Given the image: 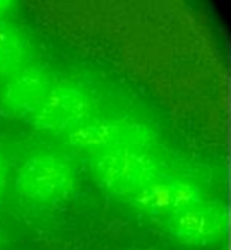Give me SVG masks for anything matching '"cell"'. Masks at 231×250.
I'll return each mask as SVG.
<instances>
[{
    "label": "cell",
    "mask_w": 231,
    "mask_h": 250,
    "mask_svg": "<svg viewBox=\"0 0 231 250\" xmlns=\"http://www.w3.org/2000/svg\"><path fill=\"white\" fill-rule=\"evenodd\" d=\"M165 173L162 162L150 150L124 149L90 157V174L95 182L125 201Z\"/></svg>",
    "instance_id": "obj_1"
},
{
    "label": "cell",
    "mask_w": 231,
    "mask_h": 250,
    "mask_svg": "<svg viewBox=\"0 0 231 250\" xmlns=\"http://www.w3.org/2000/svg\"><path fill=\"white\" fill-rule=\"evenodd\" d=\"M203 200H206L203 190L195 182L165 173L138 192L128 203L143 215L167 222Z\"/></svg>",
    "instance_id": "obj_6"
},
{
    "label": "cell",
    "mask_w": 231,
    "mask_h": 250,
    "mask_svg": "<svg viewBox=\"0 0 231 250\" xmlns=\"http://www.w3.org/2000/svg\"><path fill=\"white\" fill-rule=\"evenodd\" d=\"M13 10H15V3L8 2V0H0V22L8 21Z\"/></svg>",
    "instance_id": "obj_10"
},
{
    "label": "cell",
    "mask_w": 231,
    "mask_h": 250,
    "mask_svg": "<svg viewBox=\"0 0 231 250\" xmlns=\"http://www.w3.org/2000/svg\"><path fill=\"white\" fill-rule=\"evenodd\" d=\"M168 234L186 247H210L225 238L228 215L219 201L203 200L165 222Z\"/></svg>",
    "instance_id": "obj_5"
},
{
    "label": "cell",
    "mask_w": 231,
    "mask_h": 250,
    "mask_svg": "<svg viewBox=\"0 0 231 250\" xmlns=\"http://www.w3.org/2000/svg\"><path fill=\"white\" fill-rule=\"evenodd\" d=\"M34 59V44L21 25L0 22V84L29 67Z\"/></svg>",
    "instance_id": "obj_8"
},
{
    "label": "cell",
    "mask_w": 231,
    "mask_h": 250,
    "mask_svg": "<svg viewBox=\"0 0 231 250\" xmlns=\"http://www.w3.org/2000/svg\"><path fill=\"white\" fill-rule=\"evenodd\" d=\"M158 140L150 125L133 119H92L68 135L73 149L90 155L124 149L150 150Z\"/></svg>",
    "instance_id": "obj_3"
},
{
    "label": "cell",
    "mask_w": 231,
    "mask_h": 250,
    "mask_svg": "<svg viewBox=\"0 0 231 250\" xmlns=\"http://www.w3.org/2000/svg\"><path fill=\"white\" fill-rule=\"evenodd\" d=\"M54 83L49 70L30 63L8 81L0 84V109L6 116L29 119Z\"/></svg>",
    "instance_id": "obj_7"
},
{
    "label": "cell",
    "mask_w": 231,
    "mask_h": 250,
    "mask_svg": "<svg viewBox=\"0 0 231 250\" xmlns=\"http://www.w3.org/2000/svg\"><path fill=\"white\" fill-rule=\"evenodd\" d=\"M0 242H2V233H0Z\"/></svg>",
    "instance_id": "obj_11"
},
{
    "label": "cell",
    "mask_w": 231,
    "mask_h": 250,
    "mask_svg": "<svg viewBox=\"0 0 231 250\" xmlns=\"http://www.w3.org/2000/svg\"><path fill=\"white\" fill-rule=\"evenodd\" d=\"M21 198L37 205H56L70 198L78 186L76 168L57 152H38L27 157L13 177Z\"/></svg>",
    "instance_id": "obj_2"
},
{
    "label": "cell",
    "mask_w": 231,
    "mask_h": 250,
    "mask_svg": "<svg viewBox=\"0 0 231 250\" xmlns=\"http://www.w3.org/2000/svg\"><path fill=\"white\" fill-rule=\"evenodd\" d=\"M94 100L90 92L78 83H54L43 102L29 117L40 131L49 135H70L92 119Z\"/></svg>",
    "instance_id": "obj_4"
},
{
    "label": "cell",
    "mask_w": 231,
    "mask_h": 250,
    "mask_svg": "<svg viewBox=\"0 0 231 250\" xmlns=\"http://www.w3.org/2000/svg\"><path fill=\"white\" fill-rule=\"evenodd\" d=\"M10 181H11L10 165L3 157V154L0 152V196L6 192V188H8V186H10Z\"/></svg>",
    "instance_id": "obj_9"
}]
</instances>
